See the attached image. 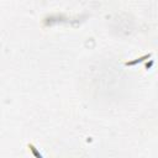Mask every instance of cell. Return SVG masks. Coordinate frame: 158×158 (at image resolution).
<instances>
[{"label": "cell", "mask_w": 158, "mask_h": 158, "mask_svg": "<svg viewBox=\"0 0 158 158\" xmlns=\"http://www.w3.org/2000/svg\"><path fill=\"white\" fill-rule=\"evenodd\" d=\"M149 58V56L148 54H146V56H143V57H139V58H136L135 60H131V62H127L126 63V65H133V64H136V63H139V62H143L144 59H148Z\"/></svg>", "instance_id": "obj_1"}]
</instances>
